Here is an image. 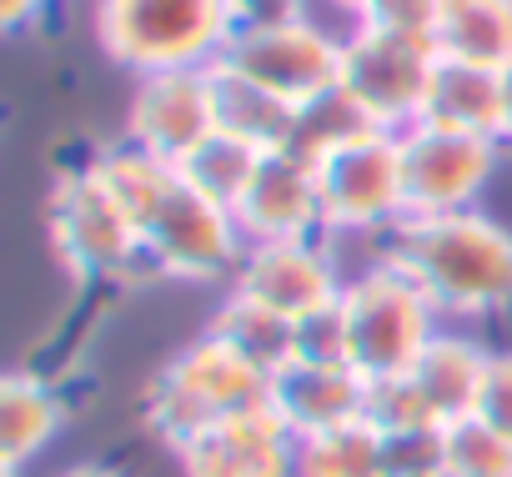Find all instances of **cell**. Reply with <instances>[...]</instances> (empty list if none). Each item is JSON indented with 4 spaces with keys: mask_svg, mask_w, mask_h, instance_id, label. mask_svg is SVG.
<instances>
[{
    "mask_svg": "<svg viewBox=\"0 0 512 477\" xmlns=\"http://www.w3.org/2000/svg\"><path fill=\"white\" fill-rule=\"evenodd\" d=\"M382 257H392L442 317L482 322L512 312V231L482 211L402 216Z\"/></svg>",
    "mask_w": 512,
    "mask_h": 477,
    "instance_id": "1",
    "label": "cell"
},
{
    "mask_svg": "<svg viewBox=\"0 0 512 477\" xmlns=\"http://www.w3.org/2000/svg\"><path fill=\"white\" fill-rule=\"evenodd\" d=\"M91 21L101 51L136 81L161 71H211L241 31L236 0H96Z\"/></svg>",
    "mask_w": 512,
    "mask_h": 477,
    "instance_id": "2",
    "label": "cell"
},
{
    "mask_svg": "<svg viewBox=\"0 0 512 477\" xmlns=\"http://www.w3.org/2000/svg\"><path fill=\"white\" fill-rule=\"evenodd\" d=\"M272 397V372L256 367L251 357H241L231 342H221L216 332L186 342L146 387V427L176 452L186 447L201 427L267 407Z\"/></svg>",
    "mask_w": 512,
    "mask_h": 477,
    "instance_id": "3",
    "label": "cell"
},
{
    "mask_svg": "<svg viewBox=\"0 0 512 477\" xmlns=\"http://www.w3.org/2000/svg\"><path fill=\"white\" fill-rule=\"evenodd\" d=\"M342 312L352 332V367L372 382L407 372L427 352V342L442 332V312L392 257L347 277Z\"/></svg>",
    "mask_w": 512,
    "mask_h": 477,
    "instance_id": "4",
    "label": "cell"
},
{
    "mask_svg": "<svg viewBox=\"0 0 512 477\" xmlns=\"http://www.w3.org/2000/svg\"><path fill=\"white\" fill-rule=\"evenodd\" d=\"M141 252L151 277H176V282H216L231 277L241 252H246V231L231 206L201 196L181 171L166 176L156 201L141 211Z\"/></svg>",
    "mask_w": 512,
    "mask_h": 477,
    "instance_id": "5",
    "label": "cell"
},
{
    "mask_svg": "<svg viewBox=\"0 0 512 477\" xmlns=\"http://www.w3.org/2000/svg\"><path fill=\"white\" fill-rule=\"evenodd\" d=\"M46 226H51V247L71 277L116 282V277L146 272L141 231H136L131 211L111 196V186L91 171V161H81L76 171H66L56 181Z\"/></svg>",
    "mask_w": 512,
    "mask_h": 477,
    "instance_id": "6",
    "label": "cell"
},
{
    "mask_svg": "<svg viewBox=\"0 0 512 477\" xmlns=\"http://www.w3.org/2000/svg\"><path fill=\"white\" fill-rule=\"evenodd\" d=\"M437 46L392 36L377 26H347L342 36V91L372 116L382 131H407L422 121L432 71H437Z\"/></svg>",
    "mask_w": 512,
    "mask_h": 477,
    "instance_id": "7",
    "label": "cell"
},
{
    "mask_svg": "<svg viewBox=\"0 0 512 477\" xmlns=\"http://www.w3.org/2000/svg\"><path fill=\"white\" fill-rule=\"evenodd\" d=\"M327 236H387L407 216L402 131H367L317 161Z\"/></svg>",
    "mask_w": 512,
    "mask_h": 477,
    "instance_id": "8",
    "label": "cell"
},
{
    "mask_svg": "<svg viewBox=\"0 0 512 477\" xmlns=\"http://www.w3.org/2000/svg\"><path fill=\"white\" fill-rule=\"evenodd\" d=\"M226 71L267 86L272 96L307 106L322 91L342 86V36L312 16H287L267 26H241L231 51L221 56Z\"/></svg>",
    "mask_w": 512,
    "mask_h": 477,
    "instance_id": "9",
    "label": "cell"
},
{
    "mask_svg": "<svg viewBox=\"0 0 512 477\" xmlns=\"http://www.w3.org/2000/svg\"><path fill=\"white\" fill-rule=\"evenodd\" d=\"M502 141L442 131V126H407L402 131V176H407V216H452L477 211V196L487 191L497 171Z\"/></svg>",
    "mask_w": 512,
    "mask_h": 477,
    "instance_id": "10",
    "label": "cell"
},
{
    "mask_svg": "<svg viewBox=\"0 0 512 477\" xmlns=\"http://www.w3.org/2000/svg\"><path fill=\"white\" fill-rule=\"evenodd\" d=\"M342 272L332 262V252L322 247V236L312 242H246L236 272H231V292L267 307L287 322L322 312L342 297Z\"/></svg>",
    "mask_w": 512,
    "mask_h": 477,
    "instance_id": "11",
    "label": "cell"
},
{
    "mask_svg": "<svg viewBox=\"0 0 512 477\" xmlns=\"http://www.w3.org/2000/svg\"><path fill=\"white\" fill-rule=\"evenodd\" d=\"M216 131V81L211 71H161L141 76L126 101V141L146 156L181 166Z\"/></svg>",
    "mask_w": 512,
    "mask_h": 477,
    "instance_id": "12",
    "label": "cell"
},
{
    "mask_svg": "<svg viewBox=\"0 0 512 477\" xmlns=\"http://www.w3.org/2000/svg\"><path fill=\"white\" fill-rule=\"evenodd\" d=\"M297 437L272 407H251L201 427L176 447L181 477H297Z\"/></svg>",
    "mask_w": 512,
    "mask_h": 477,
    "instance_id": "13",
    "label": "cell"
},
{
    "mask_svg": "<svg viewBox=\"0 0 512 477\" xmlns=\"http://www.w3.org/2000/svg\"><path fill=\"white\" fill-rule=\"evenodd\" d=\"M236 221L246 242H312V236H322L327 211L317 161L297 151H267L246 196L236 201Z\"/></svg>",
    "mask_w": 512,
    "mask_h": 477,
    "instance_id": "14",
    "label": "cell"
},
{
    "mask_svg": "<svg viewBox=\"0 0 512 477\" xmlns=\"http://www.w3.org/2000/svg\"><path fill=\"white\" fill-rule=\"evenodd\" d=\"M367 397H372V377H362L352 362L322 367V362H287L272 377V397L267 407L287 422V432L302 437H322L352 422H367Z\"/></svg>",
    "mask_w": 512,
    "mask_h": 477,
    "instance_id": "15",
    "label": "cell"
},
{
    "mask_svg": "<svg viewBox=\"0 0 512 477\" xmlns=\"http://www.w3.org/2000/svg\"><path fill=\"white\" fill-rule=\"evenodd\" d=\"M487 362H492V352L477 337L442 327L427 342V352L407 367V377L417 382V392H422V402H427L437 427L477 412V397H482V382H487Z\"/></svg>",
    "mask_w": 512,
    "mask_h": 477,
    "instance_id": "16",
    "label": "cell"
},
{
    "mask_svg": "<svg viewBox=\"0 0 512 477\" xmlns=\"http://www.w3.org/2000/svg\"><path fill=\"white\" fill-rule=\"evenodd\" d=\"M61 422L66 407L46 377L11 372L0 382V467H6V477H21V467L56 442Z\"/></svg>",
    "mask_w": 512,
    "mask_h": 477,
    "instance_id": "17",
    "label": "cell"
},
{
    "mask_svg": "<svg viewBox=\"0 0 512 477\" xmlns=\"http://www.w3.org/2000/svg\"><path fill=\"white\" fill-rule=\"evenodd\" d=\"M422 121L442 126V131H467V136L502 141V81H497V71L462 66V61H437Z\"/></svg>",
    "mask_w": 512,
    "mask_h": 477,
    "instance_id": "18",
    "label": "cell"
},
{
    "mask_svg": "<svg viewBox=\"0 0 512 477\" xmlns=\"http://www.w3.org/2000/svg\"><path fill=\"white\" fill-rule=\"evenodd\" d=\"M432 46L442 61L502 71L512 61V0H442Z\"/></svg>",
    "mask_w": 512,
    "mask_h": 477,
    "instance_id": "19",
    "label": "cell"
},
{
    "mask_svg": "<svg viewBox=\"0 0 512 477\" xmlns=\"http://www.w3.org/2000/svg\"><path fill=\"white\" fill-rule=\"evenodd\" d=\"M216 81V131L256 146V151H287L297 131V106L272 96L267 86H256L226 66H211Z\"/></svg>",
    "mask_w": 512,
    "mask_h": 477,
    "instance_id": "20",
    "label": "cell"
},
{
    "mask_svg": "<svg viewBox=\"0 0 512 477\" xmlns=\"http://www.w3.org/2000/svg\"><path fill=\"white\" fill-rule=\"evenodd\" d=\"M211 332L221 342H231L241 357H251L256 367H267L272 377L292 362V322L267 312V307H256V302H246V297H236V292L216 307Z\"/></svg>",
    "mask_w": 512,
    "mask_h": 477,
    "instance_id": "21",
    "label": "cell"
},
{
    "mask_svg": "<svg viewBox=\"0 0 512 477\" xmlns=\"http://www.w3.org/2000/svg\"><path fill=\"white\" fill-rule=\"evenodd\" d=\"M297 477H387L382 432L372 422H352L322 437H302Z\"/></svg>",
    "mask_w": 512,
    "mask_h": 477,
    "instance_id": "22",
    "label": "cell"
},
{
    "mask_svg": "<svg viewBox=\"0 0 512 477\" xmlns=\"http://www.w3.org/2000/svg\"><path fill=\"white\" fill-rule=\"evenodd\" d=\"M262 156H267V151H256V146H246V141H236V136H226V131H211L176 171H181L201 196H211V201H221V206L236 211V201L246 196V186H251V176H256V166H262Z\"/></svg>",
    "mask_w": 512,
    "mask_h": 477,
    "instance_id": "23",
    "label": "cell"
},
{
    "mask_svg": "<svg viewBox=\"0 0 512 477\" xmlns=\"http://www.w3.org/2000/svg\"><path fill=\"white\" fill-rule=\"evenodd\" d=\"M367 131H382V126H372V116H367L342 86H332V91H322L317 101L297 106V131H292V146H287V151H297V156H307V161H327L332 151L352 146V141L367 136Z\"/></svg>",
    "mask_w": 512,
    "mask_h": 477,
    "instance_id": "24",
    "label": "cell"
},
{
    "mask_svg": "<svg viewBox=\"0 0 512 477\" xmlns=\"http://www.w3.org/2000/svg\"><path fill=\"white\" fill-rule=\"evenodd\" d=\"M442 477H512V437L487 417H457L442 427Z\"/></svg>",
    "mask_w": 512,
    "mask_h": 477,
    "instance_id": "25",
    "label": "cell"
},
{
    "mask_svg": "<svg viewBox=\"0 0 512 477\" xmlns=\"http://www.w3.org/2000/svg\"><path fill=\"white\" fill-rule=\"evenodd\" d=\"M292 362H322V367L352 362V332H347L342 297L332 307L307 312V317L292 322Z\"/></svg>",
    "mask_w": 512,
    "mask_h": 477,
    "instance_id": "26",
    "label": "cell"
},
{
    "mask_svg": "<svg viewBox=\"0 0 512 477\" xmlns=\"http://www.w3.org/2000/svg\"><path fill=\"white\" fill-rule=\"evenodd\" d=\"M367 422H372L377 432L437 427V422H432V412H427V402H422V392H417V382H412L407 372H397V377H377V382H372V397H367Z\"/></svg>",
    "mask_w": 512,
    "mask_h": 477,
    "instance_id": "27",
    "label": "cell"
},
{
    "mask_svg": "<svg viewBox=\"0 0 512 477\" xmlns=\"http://www.w3.org/2000/svg\"><path fill=\"white\" fill-rule=\"evenodd\" d=\"M387 477H442V427L382 432Z\"/></svg>",
    "mask_w": 512,
    "mask_h": 477,
    "instance_id": "28",
    "label": "cell"
},
{
    "mask_svg": "<svg viewBox=\"0 0 512 477\" xmlns=\"http://www.w3.org/2000/svg\"><path fill=\"white\" fill-rule=\"evenodd\" d=\"M442 16V0H372V11L357 26H377L392 36H412V41H432Z\"/></svg>",
    "mask_w": 512,
    "mask_h": 477,
    "instance_id": "29",
    "label": "cell"
},
{
    "mask_svg": "<svg viewBox=\"0 0 512 477\" xmlns=\"http://www.w3.org/2000/svg\"><path fill=\"white\" fill-rule=\"evenodd\" d=\"M477 417H487L502 437H512V352H492L487 382L477 397Z\"/></svg>",
    "mask_w": 512,
    "mask_h": 477,
    "instance_id": "30",
    "label": "cell"
},
{
    "mask_svg": "<svg viewBox=\"0 0 512 477\" xmlns=\"http://www.w3.org/2000/svg\"><path fill=\"white\" fill-rule=\"evenodd\" d=\"M241 26H267V21H287V16H307L302 0H236Z\"/></svg>",
    "mask_w": 512,
    "mask_h": 477,
    "instance_id": "31",
    "label": "cell"
},
{
    "mask_svg": "<svg viewBox=\"0 0 512 477\" xmlns=\"http://www.w3.org/2000/svg\"><path fill=\"white\" fill-rule=\"evenodd\" d=\"M46 0H0V26L6 31H26L31 21H41Z\"/></svg>",
    "mask_w": 512,
    "mask_h": 477,
    "instance_id": "32",
    "label": "cell"
},
{
    "mask_svg": "<svg viewBox=\"0 0 512 477\" xmlns=\"http://www.w3.org/2000/svg\"><path fill=\"white\" fill-rule=\"evenodd\" d=\"M497 81H502V146H512V61L497 71Z\"/></svg>",
    "mask_w": 512,
    "mask_h": 477,
    "instance_id": "33",
    "label": "cell"
},
{
    "mask_svg": "<svg viewBox=\"0 0 512 477\" xmlns=\"http://www.w3.org/2000/svg\"><path fill=\"white\" fill-rule=\"evenodd\" d=\"M61 477H121V472L106 467V462H76V467H66Z\"/></svg>",
    "mask_w": 512,
    "mask_h": 477,
    "instance_id": "34",
    "label": "cell"
},
{
    "mask_svg": "<svg viewBox=\"0 0 512 477\" xmlns=\"http://www.w3.org/2000/svg\"><path fill=\"white\" fill-rule=\"evenodd\" d=\"M327 6H332V11H342V16H347V21L357 26V21H362V16L372 11V0H327Z\"/></svg>",
    "mask_w": 512,
    "mask_h": 477,
    "instance_id": "35",
    "label": "cell"
}]
</instances>
